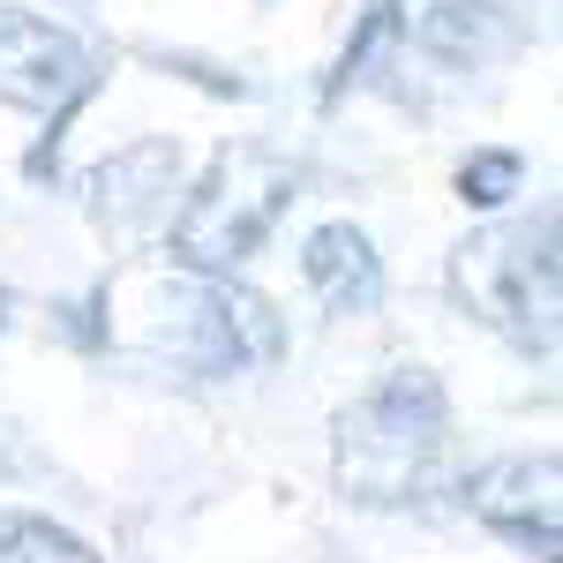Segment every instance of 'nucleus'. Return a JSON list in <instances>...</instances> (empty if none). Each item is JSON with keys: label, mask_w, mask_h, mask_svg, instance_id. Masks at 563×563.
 <instances>
[{"label": "nucleus", "mask_w": 563, "mask_h": 563, "mask_svg": "<svg viewBox=\"0 0 563 563\" xmlns=\"http://www.w3.org/2000/svg\"><path fill=\"white\" fill-rule=\"evenodd\" d=\"M0 563H98V549L38 511H0Z\"/></svg>", "instance_id": "1a4fd4ad"}, {"label": "nucleus", "mask_w": 563, "mask_h": 563, "mask_svg": "<svg viewBox=\"0 0 563 563\" xmlns=\"http://www.w3.org/2000/svg\"><path fill=\"white\" fill-rule=\"evenodd\" d=\"M519 188H526V158H519V151H474V158L459 166V196H466L474 211L511 203Z\"/></svg>", "instance_id": "9d476101"}, {"label": "nucleus", "mask_w": 563, "mask_h": 563, "mask_svg": "<svg viewBox=\"0 0 563 563\" xmlns=\"http://www.w3.org/2000/svg\"><path fill=\"white\" fill-rule=\"evenodd\" d=\"M174 196H180V143L174 135H143L129 151H113L98 174H90V211L106 225H151V218H174Z\"/></svg>", "instance_id": "423d86ee"}, {"label": "nucleus", "mask_w": 563, "mask_h": 563, "mask_svg": "<svg viewBox=\"0 0 563 563\" xmlns=\"http://www.w3.org/2000/svg\"><path fill=\"white\" fill-rule=\"evenodd\" d=\"M413 38L443 68H496L526 45V15L504 8V0H429Z\"/></svg>", "instance_id": "0eeeda50"}, {"label": "nucleus", "mask_w": 563, "mask_h": 563, "mask_svg": "<svg viewBox=\"0 0 563 563\" xmlns=\"http://www.w3.org/2000/svg\"><path fill=\"white\" fill-rule=\"evenodd\" d=\"M8 316H15V294H8V286H0V331H8Z\"/></svg>", "instance_id": "f8f14e48"}, {"label": "nucleus", "mask_w": 563, "mask_h": 563, "mask_svg": "<svg viewBox=\"0 0 563 563\" xmlns=\"http://www.w3.org/2000/svg\"><path fill=\"white\" fill-rule=\"evenodd\" d=\"M390 38H398V8H390V0H376V8L361 15V31H353L346 60H339V76H331V90H323V98L339 106V98H346V90L361 84V76H368V60H376V53H384Z\"/></svg>", "instance_id": "9b49d317"}, {"label": "nucleus", "mask_w": 563, "mask_h": 563, "mask_svg": "<svg viewBox=\"0 0 563 563\" xmlns=\"http://www.w3.org/2000/svg\"><path fill=\"white\" fill-rule=\"evenodd\" d=\"M451 294L481 316L496 339H511L533 361H556V316H563V263H556V211L488 225L451 256Z\"/></svg>", "instance_id": "f03ea898"}, {"label": "nucleus", "mask_w": 563, "mask_h": 563, "mask_svg": "<svg viewBox=\"0 0 563 563\" xmlns=\"http://www.w3.org/2000/svg\"><path fill=\"white\" fill-rule=\"evenodd\" d=\"M90 90H98V76H90L84 38L31 15V8H15V0H0V106L68 121Z\"/></svg>", "instance_id": "20e7f679"}, {"label": "nucleus", "mask_w": 563, "mask_h": 563, "mask_svg": "<svg viewBox=\"0 0 563 563\" xmlns=\"http://www.w3.org/2000/svg\"><path fill=\"white\" fill-rule=\"evenodd\" d=\"M294 188H301V166L263 151V143L218 151L211 174L174 211V256L188 271H241L271 241V225L294 211Z\"/></svg>", "instance_id": "7ed1b4c3"}, {"label": "nucleus", "mask_w": 563, "mask_h": 563, "mask_svg": "<svg viewBox=\"0 0 563 563\" xmlns=\"http://www.w3.org/2000/svg\"><path fill=\"white\" fill-rule=\"evenodd\" d=\"M451 474V398L429 368H390L339 413V496L368 511L443 504Z\"/></svg>", "instance_id": "f257e3e1"}, {"label": "nucleus", "mask_w": 563, "mask_h": 563, "mask_svg": "<svg viewBox=\"0 0 563 563\" xmlns=\"http://www.w3.org/2000/svg\"><path fill=\"white\" fill-rule=\"evenodd\" d=\"M301 278L331 316H376V301H384V263L353 218H331L301 241Z\"/></svg>", "instance_id": "6e6552de"}, {"label": "nucleus", "mask_w": 563, "mask_h": 563, "mask_svg": "<svg viewBox=\"0 0 563 563\" xmlns=\"http://www.w3.org/2000/svg\"><path fill=\"white\" fill-rule=\"evenodd\" d=\"M459 488H466V504H474V519L488 533H504L533 563H563V466H556V451L496 459V466H481Z\"/></svg>", "instance_id": "39448f33"}]
</instances>
